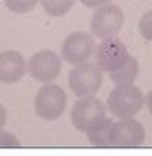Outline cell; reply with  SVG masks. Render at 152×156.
Instances as JSON below:
<instances>
[{"label": "cell", "mask_w": 152, "mask_h": 156, "mask_svg": "<svg viewBox=\"0 0 152 156\" xmlns=\"http://www.w3.org/2000/svg\"><path fill=\"white\" fill-rule=\"evenodd\" d=\"M144 97L141 90L132 83L117 84L108 95L107 109L116 118H132L141 110Z\"/></svg>", "instance_id": "cell-1"}, {"label": "cell", "mask_w": 152, "mask_h": 156, "mask_svg": "<svg viewBox=\"0 0 152 156\" xmlns=\"http://www.w3.org/2000/svg\"><path fill=\"white\" fill-rule=\"evenodd\" d=\"M104 83V72L94 64L85 61L74 64V67L68 73V86L71 92L78 97H91L101 90Z\"/></svg>", "instance_id": "cell-2"}, {"label": "cell", "mask_w": 152, "mask_h": 156, "mask_svg": "<svg viewBox=\"0 0 152 156\" xmlns=\"http://www.w3.org/2000/svg\"><path fill=\"white\" fill-rule=\"evenodd\" d=\"M67 106V95L64 89L55 83H46L35 97V112L46 121L58 119Z\"/></svg>", "instance_id": "cell-3"}, {"label": "cell", "mask_w": 152, "mask_h": 156, "mask_svg": "<svg viewBox=\"0 0 152 156\" xmlns=\"http://www.w3.org/2000/svg\"><path fill=\"white\" fill-rule=\"evenodd\" d=\"M105 116H107V106L94 95L78 100L71 107V122L82 133H87L88 129H91L96 122H99Z\"/></svg>", "instance_id": "cell-4"}, {"label": "cell", "mask_w": 152, "mask_h": 156, "mask_svg": "<svg viewBox=\"0 0 152 156\" xmlns=\"http://www.w3.org/2000/svg\"><path fill=\"white\" fill-rule=\"evenodd\" d=\"M146 138L144 127L132 118H120L113 122L110 130V142L114 148H137Z\"/></svg>", "instance_id": "cell-5"}, {"label": "cell", "mask_w": 152, "mask_h": 156, "mask_svg": "<svg viewBox=\"0 0 152 156\" xmlns=\"http://www.w3.org/2000/svg\"><path fill=\"white\" fill-rule=\"evenodd\" d=\"M125 22L123 11L116 5L99 6L91 17V32L97 38L116 37Z\"/></svg>", "instance_id": "cell-6"}, {"label": "cell", "mask_w": 152, "mask_h": 156, "mask_svg": "<svg viewBox=\"0 0 152 156\" xmlns=\"http://www.w3.org/2000/svg\"><path fill=\"white\" fill-rule=\"evenodd\" d=\"M96 51V41L93 35L84 31L71 32L61 46V54L70 64H79L90 60Z\"/></svg>", "instance_id": "cell-7"}, {"label": "cell", "mask_w": 152, "mask_h": 156, "mask_svg": "<svg viewBox=\"0 0 152 156\" xmlns=\"http://www.w3.org/2000/svg\"><path fill=\"white\" fill-rule=\"evenodd\" d=\"M128 48L125 43L116 37H108L102 38V41L96 46L94 51V58H96V66L102 72L111 73L116 70L128 57Z\"/></svg>", "instance_id": "cell-8"}, {"label": "cell", "mask_w": 152, "mask_h": 156, "mask_svg": "<svg viewBox=\"0 0 152 156\" xmlns=\"http://www.w3.org/2000/svg\"><path fill=\"white\" fill-rule=\"evenodd\" d=\"M61 58L53 51L35 52L28 61V72L41 83H52L61 72Z\"/></svg>", "instance_id": "cell-9"}, {"label": "cell", "mask_w": 152, "mask_h": 156, "mask_svg": "<svg viewBox=\"0 0 152 156\" xmlns=\"http://www.w3.org/2000/svg\"><path fill=\"white\" fill-rule=\"evenodd\" d=\"M26 72V61L21 54L15 51H5L0 54V83L14 84L20 81Z\"/></svg>", "instance_id": "cell-10"}, {"label": "cell", "mask_w": 152, "mask_h": 156, "mask_svg": "<svg viewBox=\"0 0 152 156\" xmlns=\"http://www.w3.org/2000/svg\"><path fill=\"white\" fill-rule=\"evenodd\" d=\"M113 119L105 116L104 119H101L99 122H96L91 129L87 130V138L91 142V145L99 147V148H108L111 147L110 142V130L113 126Z\"/></svg>", "instance_id": "cell-11"}, {"label": "cell", "mask_w": 152, "mask_h": 156, "mask_svg": "<svg viewBox=\"0 0 152 156\" xmlns=\"http://www.w3.org/2000/svg\"><path fill=\"white\" fill-rule=\"evenodd\" d=\"M138 70H140V66H138L137 58L132 57V55H128L126 60L116 70H113L110 73V78H111V81H114L116 84L134 83L137 75H138Z\"/></svg>", "instance_id": "cell-12"}, {"label": "cell", "mask_w": 152, "mask_h": 156, "mask_svg": "<svg viewBox=\"0 0 152 156\" xmlns=\"http://www.w3.org/2000/svg\"><path fill=\"white\" fill-rule=\"evenodd\" d=\"M41 3H43L44 11L49 16L61 17V16H65L71 9L74 0H41Z\"/></svg>", "instance_id": "cell-13"}, {"label": "cell", "mask_w": 152, "mask_h": 156, "mask_svg": "<svg viewBox=\"0 0 152 156\" xmlns=\"http://www.w3.org/2000/svg\"><path fill=\"white\" fill-rule=\"evenodd\" d=\"M40 0H5V5L9 11L15 14H26L32 11Z\"/></svg>", "instance_id": "cell-14"}, {"label": "cell", "mask_w": 152, "mask_h": 156, "mask_svg": "<svg viewBox=\"0 0 152 156\" xmlns=\"http://www.w3.org/2000/svg\"><path fill=\"white\" fill-rule=\"evenodd\" d=\"M138 29H140V34L146 40L152 41V11H147L146 14H143L138 23Z\"/></svg>", "instance_id": "cell-15"}, {"label": "cell", "mask_w": 152, "mask_h": 156, "mask_svg": "<svg viewBox=\"0 0 152 156\" xmlns=\"http://www.w3.org/2000/svg\"><path fill=\"white\" fill-rule=\"evenodd\" d=\"M20 145V141L12 133L0 130V148H18Z\"/></svg>", "instance_id": "cell-16"}, {"label": "cell", "mask_w": 152, "mask_h": 156, "mask_svg": "<svg viewBox=\"0 0 152 156\" xmlns=\"http://www.w3.org/2000/svg\"><path fill=\"white\" fill-rule=\"evenodd\" d=\"M111 0H81V3L87 8H99L102 5H107L110 3Z\"/></svg>", "instance_id": "cell-17"}, {"label": "cell", "mask_w": 152, "mask_h": 156, "mask_svg": "<svg viewBox=\"0 0 152 156\" xmlns=\"http://www.w3.org/2000/svg\"><path fill=\"white\" fill-rule=\"evenodd\" d=\"M6 116H8L6 109L3 107V104H0V130H3V127L6 124Z\"/></svg>", "instance_id": "cell-18"}, {"label": "cell", "mask_w": 152, "mask_h": 156, "mask_svg": "<svg viewBox=\"0 0 152 156\" xmlns=\"http://www.w3.org/2000/svg\"><path fill=\"white\" fill-rule=\"evenodd\" d=\"M146 106H147V110H149V113L152 115V90L147 94V97H146Z\"/></svg>", "instance_id": "cell-19"}]
</instances>
